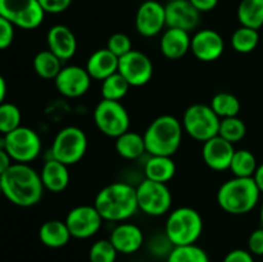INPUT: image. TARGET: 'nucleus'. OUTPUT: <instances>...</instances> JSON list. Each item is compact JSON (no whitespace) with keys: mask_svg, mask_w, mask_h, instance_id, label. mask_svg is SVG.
Masks as SVG:
<instances>
[{"mask_svg":"<svg viewBox=\"0 0 263 262\" xmlns=\"http://www.w3.org/2000/svg\"><path fill=\"white\" fill-rule=\"evenodd\" d=\"M259 192L253 177H233L218 188L217 204L229 215H247L259 203Z\"/></svg>","mask_w":263,"mask_h":262,"instance_id":"obj_3","label":"nucleus"},{"mask_svg":"<svg viewBox=\"0 0 263 262\" xmlns=\"http://www.w3.org/2000/svg\"><path fill=\"white\" fill-rule=\"evenodd\" d=\"M32 66L36 74L44 80H54L63 68L61 59L55 54L51 53L49 49L39 51L33 57Z\"/></svg>","mask_w":263,"mask_h":262,"instance_id":"obj_28","label":"nucleus"},{"mask_svg":"<svg viewBox=\"0 0 263 262\" xmlns=\"http://www.w3.org/2000/svg\"><path fill=\"white\" fill-rule=\"evenodd\" d=\"M45 14L39 0H0V15L21 30H36Z\"/></svg>","mask_w":263,"mask_h":262,"instance_id":"obj_10","label":"nucleus"},{"mask_svg":"<svg viewBox=\"0 0 263 262\" xmlns=\"http://www.w3.org/2000/svg\"><path fill=\"white\" fill-rule=\"evenodd\" d=\"M3 194V192H2V181H0V195Z\"/></svg>","mask_w":263,"mask_h":262,"instance_id":"obj_48","label":"nucleus"},{"mask_svg":"<svg viewBox=\"0 0 263 262\" xmlns=\"http://www.w3.org/2000/svg\"><path fill=\"white\" fill-rule=\"evenodd\" d=\"M235 151L234 144L217 135L203 143L202 157L211 170L222 172L230 169Z\"/></svg>","mask_w":263,"mask_h":262,"instance_id":"obj_17","label":"nucleus"},{"mask_svg":"<svg viewBox=\"0 0 263 262\" xmlns=\"http://www.w3.org/2000/svg\"><path fill=\"white\" fill-rule=\"evenodd\" d=\"M144 174L145 179L167 184L176 174V163L172 157L149 156L144 164Z\"/></svg>","mask_w":263,"mask_h":262,"instance_id":"obj_25","label":"nucleus"},{"mask_svg":"<svg viewBox=\"0 0 263 262\" xmlns=\"http://www.w3.org/2000/svg\"><path fill=\"white\" fill-rule=\"evenodd\" d=\"M167 262H210V257L197 244H187L174 247L167 256Z\"/></svg>","mask_w":263,"mask_h":262,"instance_id":"obj_33","label":"nucleus"},{"mask_svg":"<svg viewBox=\"0 0 263 262\" xmlns=\"http://www.w3.org/2000/svg\"><path fill=\"white\" fill-rule=\"evenodd\" d=\"M22 115L20 108L13 103H2L0 104V134L7 135L21 126Z\"/></svg>","mask_w":263,"mask_h":262,"instance_id":"obj_35","label":"nucleus"},{"mask_svg":"<svg viewBox=\"0 0 263 262\" xmlns=\"http://www.w3.org/2000/svg\"><path fill=\"white\" fill-rule=\"evenodd\" d=\"M115 148L118 156L125 159H130V161L140 158L143 154L146 153L144 136L131 130L116 138Z\"/></svg>","mask_w":263,"mask_h":262,"instance_id":"obj_26","label":"nucleus"},{"mask_svg":"<svg viewBox=\"0 0 263 262\" xmlns=\"http://www.w3.org/2000/svg\"><path fill=\"white\" fill-rule=\"evenodd\" d=\"M222 262H254V256L248 249H233L223 257Z\"/></svg>","mask_w":263,"mask_h":262,"instance_id":"obj_42","label":"nucleus"},{"mask_svg":"<svg viewBox=\"0 0 263 262\" xmlns=\"http://www.w3.org/2000/svg\"><path fill=\"white\" fill-rule=\"evenodd\" d=\"M130 87V84L126 81L125 77L120 72H116L112 76L103 80L102 86H100V94H102L103 99L105 100L121 102L127 95Z\"/></svg>","mask_w":263,"mask_h":262,"instance_id":"obj_32","label":"nucleus"},{"mask_svg":"<svg viewBox=\"0 0 263 262\" xmlns=\"http://www.w3.org/2000/svg\"><path fill=\"white\" fill-rule=\"evenodd\" d=\"M253 179H254V181H256L257 186H258L259 192H261L263 194V163L258 164V167H257L256 174H254Z\"/></svg>","mask_w":263,"mask_h":262,"instance_id":"obj_45","label":"nucleus"},{"mask_svg":"<svg viewBox=\"0 0 263 262\" xmlns=\"http://www.w3.org/2000/svg\"><path fill=\"white\" fill-rule=\"evenodd\" d=\"M87 151V136L77 126H67L58 131L50 146L51 158L72 166L84 158Z\"/></svg>","mask_w":263,"mask_h":262,"instance_id":"obj_6","label":"nucleus"},{"mask_svg":"<svg viewBox=\"0 0 263 262\" xmlns=\"http://www.w3.org/2000/svg\"><path fill=\"white\" fill-rule=\"evenodd\" d=\"M136 31L144 38H154L166 27V9L157 0H145L136 10Z\"/></svg>","mask_w":263,"mask_h":262,"instance_id":"obj_15","label":"nucleus"},{"mask_svg":"<svg viewBox=\"0 0 263 262\" xmlns=\"http://www.w3.org/2000/svg\"><path fill=\"white\" fill-rule=\"evenodd\" d=\"M12 164H13V161L9 157V154L7 153V151H5L3 146H0V176L4 174V172L7 171Z\"/></svg>","mask_w":263,"mask_h":262,"instance_id":"obj_44","label":"nucleus"},{"mask_svg":"<svg viewBox=\"0 0 263 262\" xmlns=\"http://www.w3.org/2000/svg\"><path fill=\"white\" fill-rule=\"evenodd\" d=\"M236 15L241 26L258 31L263 26V0H241Z\"/></svg>","mask_w":263,"mask_h":262,"instance_id":"obj_27","label":"nucleus"},{"mask_svg":"<svg viewBox=\"0 0 263 262\" xmlns=\"http://www.w3.org/2000/svg\"><path fill=\"white\" fill-rule=\"evenodd\" d=\"M258 167L257 158L248 149L235 151L230 164V171L234 177H253Z\"/></svg>","mask_w":263,"mask_h":262,"instance_id":"obj_30","label":"nucleus"},{"mask_svg":"<svg viewBox=\"0 0 263 262\" xmlns=\"http://www.w3.org/2000/svg\"><path fill=\"white\" fill-rule=\"evenodd\" d=\"M3 148L7 151L14 163H27L40 156L43 143L33 128L20 126L12 133L3 136Z\"/></svg>","mask_w":263,"mask_h":262,"instance_id":"obj_8","label":"nucleus"},{"mask_svg":"<svg viewBox=\"0 0 263 262\" xmlns=\"http://www.w3.org/2000/svg\"><path fill=\"white\" fill-rule=\"evenodd\" d=\"M189 2L199 13H207L215 9L220 0H189Z\"/></svg>","mask_w":263,"mask_h":262,"instance_id":"obj_43","label":"nucleus"},{"mask_svg":"<svg viewBox=\"0 0 263 262\" xmlns=\"http://www.w3.org/2000/svg\"><path fill=\"white\" fill-rule=\"evenodd\" d=\"M231 48L240 54H249L258 46L259 33L253 28L240 26L233 32L230 38Z\"/></svg>","mask_w":263,"mask_h":262,"instance_id":"obj_31","label":"nucleus"},{"mask_svg":"<svg viewBox=\"0 0 263 262\" xmlns=\"http://www.w3.org/2000/svg\"><path fill=\"white\" fill-rule=\"evenodd\" d=\"M139 211L152 217H159L171 211L172 193L167 184L144 179L136 186Z\"/></svg>","mask_w":263,"mask_h":262,"instance_id":"obj_11","label":"nucleus"},{"mask_svg":"<svg viewBox=\"0 0 263 262\" xmlns=\"http://www.w3.org/2000/svg\"><path fill=\"white\" fill-rule=\"evenodd\" d=\"M109 240L112 241L118 253L133 254L143 247L144 234L138 225L125 221L113 229Z\"/></svg>","mask_w":263,"mask_h":262,"instance_id":"obj_20","label":"nucleus"},{"mask_svg":"<svg viewBox=\"0 0 263 262\" xmlns=\"http://www.w3.org/2000/svg\"><path fill=\"white\" fill-rule=\"evenodd\" d=\"M248 251L253 256H263V226L253 230L249 235Z\"/></svg>","mask_w":263,"mask_h":262,"instance_id":"obj_41","label":"nucleus"},{"mask_svg":"<svg viewBox=\"0 0 263 262\" xmlns=\"http://www.w3.org/2000/svg\"><path fill=\"white\" fill-rule=\"evenodd\" d=\"M118 59L120 58L107 48L98 49L87 58L85 68L92 80L102 82L103 80L118 72Z\"/></svg>","mask_w":263,"mask_h":262,"instance_id":"obj_22","label":"nucleus"},{"mask_svg":"<svg viewBox=\"0 0 263 262\" xmlns=\"http://www.w3.org/2000/svg\"><path fill=\"white\" fill-rule=\"evenodd\" d=\"M164 2H167V3H168V2H172V0H164Z\"/></svg>","mask_w":263,"mask_h":262,"instance_id":"obj_49","label":"nucleus"},{"mask_svg":"<svg viewBox=\"0 0 263 262\" xmlns=\"http://www.w3.org/2000/svg\"><path fill=\"white\" fill-rule=\"evenodd\" d=\"M71 238L66 221L48 220L39 229V239L48 248H62L68 244Z\"/></svg>","mask_w":263,"mask_h":262,"instance_id":"obj_24","label":"nucleus"},{"mask_svg":"<svg viewBox=\"0 0 263 262\" xmlns=\"http://www.w3.org/2000/svg\"><path fill=\"white\" fill-rule=\"evenodd\" d=\"M44 188L51 193H62L67 189L71 180L68 166L54 158H49L40 171Z\"/></svg>","mask_w":263,"mask_h":262,"instance_id":"obj_23","label":"nucleus"},{"mask_svg":"<svg viewBox=\"0 0 263 262\" xmlns=\"http://www.w3.org/2000/svg\"><path fill=\"white\" fill-rule=\"evenodd\" d=\"M91 77L86 68L76 64L66 66L54 79L57 91L66 98H80L89 91L91 86Z\"/></svg>","mask_w":263,"mask_h":262,"instance_id":"obj_14","label":"nucleus"},{"mask_svg":"<svg viewBox=\"0 0 263 262\" xmlns=\"http://www.w3.org/2000/svg\"><path fill=\"white\" fill-rule=\"evenodd\" d=\"M7 91H8V86H7V81H5L4 77L0 74V104L5 102V97H7Z\"/></svg>","mask_w":263,"mask_h":262,"instance_id":"obj_46","label":"nucleus"},{"mask_svg":"<svg viewBox=\"0 0 263 262\" xmlns=\"http://www.w3.org/2000/svg\"><path fill=\"white\" fill-rule=\"evenodd\" d=\"M213 112L222 120V118L236 117L240 112V100L238 97L228 91H220L213 95L210 103Z\"/></svg>","mask_w":263,"mask_h":262,"instance_id":"obj_29","label":"nucleus"},{"mask_svg":"<svg viewBox=\"0 0 263 262\" xmlns=\"http://www.w3.org/2000/svg\"><path fill=\"white\" fill-rule=\"evenodd\" d=\"M94 205L104 221L125 222L139 211L136 188L127 182H112L98 192Z\"/></svg>","mask_w":263,"mask_h":262,"instance_id":"obj_2","label":"nucleus"},{"mask_svg":"<svg viewBox=\"0 0 263 262\" xmlns=\"http://www.w3.org/2000/svg\"><path fill=\"white\" fill-rule=\"evenodd\" d=\"M118 72L125 77L131 87H139L151 81L154 73V66L146 54L134 49L118 59Z\"/></svg>","mask_w":263,"mask_h":262,"instance_id":"obj_13","label":"nucleus"},{"mask_svg":"<svg viewBox=\"0 0 263 262\" xmlns=\"http://www.w3.org/2000/svg\"><path fill=\"white\" fill-rule=\"evenodd\" d=\"M203 218L192 207H179L168 213L164 234L174 247L195 244L203 233Z\"/></svg>","mask_w":263,"mask_h":262,"instance_id":"obj_5","label":"nucleus"},{"mask_svg":"<svg viewBox=\"0 0 263 262\" xmlns=\"http://www.w3.org/2000/svg\"><path fill=\"white\" fill-rule=\"evenodd\" d=\"M3 195L12 204L28 208L40 203L44 195L40 172L27 163H13L0 176Z\"/></svg>","mask_w":263,"mask_h":262,"instance_id":"obj_1","label":"nucleus"},{"mask_svg":"<svg viewBox=\"0 0 263 262\" xmlns=\"http://www.w3.org/2000/svg\"><path fill=\"white\" fill-rule=\"evenodd\" d=\"M166 27L179 28L190 32L198 27L200 13L190 4L189 0H172L164 4Z\"/></svg>","mask_w":263,"mask_h":262,"instance_id":"obj_18","label":"nucleus"},{"mask_svg":"<svg viewBox=\"0 0 263 262\" xmlns=\"http://www.w3.org/2000/svg\"><path fill=\"white\" fill-rule=\"evenodd\" d=\"M172 248H174V244L170 241L164 233L163 235L154 236L151 241V251L156 256H168Z\"/></svg>","mask_w":263,"mask_h":262,"instance_id":"obj_39","label":"nucleus"},{"mask_svg":"<svg viewBox=\"0 0 263 262\" xmlns=\"http://www.w3.org/2000/svg\"><path fill=\"white\" fill-rule=\"evenodd\" d=\"M117 249L109 239H99L94 241L89 249L90 262H116L117 259Z\"/></svg>","mask_w":263,"mask_h":262,"instance_id":"obj_36","label":"nucleus"},{"mask_svg":"<svg viewBox=\"0 0 263 262\" xmlns=\"http://www.w3.org/2000/svg\"><path fill=\"white\" fill-rule=\"evenodd\" d=\"M220 121L221 118L213 112L211 105L197 103L186 108L181 123L184 133L194 140L204 143L218 135Z\"/></svg>","mask_w":263,"mask_h":262,"instance_id":"obj_7","label":"nucleus"},{"mask_svg":"<svg viewBox=\"0 0 263 262\" xmlns=\"http://www.w3.org/2000/svg\"><path fill=\"white\" fill-rule=\"evenodd\" d=\"M46 44L51 53L55 54L62 62L73 58L77 51V39L73 31L64 25L50 27L46 35Z\"/></svg>","mask_w":263,"mask_h":262,"instance_id":"obj_19","label":"nucleus"},{"mask_svg":"<svg viewBox=\"0 0 263 262\" xmlns=\"http://www.w3.org/2000/svg\"><path fill=\"white\" fill-rule=\"evenodd\" d=\"M14 26L0 15V50L9 48L14 40Z\"/></svg>","mask_w":263,"mask_h":262,"instance_id":"obj_38","label":"nucleus"},{"mask_svg":"<svg viewBox=\"0 0 263 262\" xmlns=\"http://www.w3.org/2000/svg\"><path fill=\"white\" fill-rule=\"evenodd\" d=\"M98 130L109 138H118L130 130V115L121 102L102 99L92 113Z\"/></svg>","mask_w":263,"mask_h":262,"instance_id":"obj_9","label":"nucleus"},{"mask_svg":"<svg viewBox=\"0 0 263 262\" xmlns=\"http://www.w3.org/2000/svg\"><path fill=\"white\" fill-rule=\"evenodd\" d=\"M41 8L45 13L50 14H59L68 9L73 0H39Z\"/></svg>","mask_w":263,"mask_h":262,"instance_id":"obj_40","label":"nucleus"},{"mask_svg":"<svg viewBox=\"0 0 263 262\" xmlns=\"http://www.w3.org/2000/svg\"><path fill=\"white\" fill-rule=\"evenodd\" d=\"M105 48L109 51H112L117 58L126 55V54L130 53L133 49V41L128 38L126 33L123 32H116L113 35L109 36L107 41V46Z\"/></svg>","mask_w":263,"mask_h":262,"instance_id":"obj_37","label":"nucleus"},{"mask_svg":"<svg viewBox=\"0 0 263 262\" xmlns=\"http://www.w3.org/2000/svg\"><path fill=\"white\" fill-rule=\"evenodd\" d=\"M189 33L179 28L167 27L162 32L159 40V49L163 57L171 61H177L186 55L192 45V36Z\"/></svg>","mask_w":263,"mask_h":262,"instance_id":"obj_21","label":"nucleus"},{"mask_svg":"<svg viewBox=\"0 0 263 262\" xmlns=\"http://www.w3.org/2000/svg\"><path fill=\"white\" fill-rule=\"evenodd\" d=\"M181 121L171 115H162L154 118L144 133L146 153L149 156L172 157L182 141Z\"/></svg>","mask_w":263,"mask_h":262,"instance_id":"obj_4","label":"nucleus"},{"mask_svg":"<svg viewBox=\"0 0 263 262\" xmlns=\"http://www.w3.org/2000/svg\"><path fill=\"white\" fill-rule=\"evenodd\" d=\"M259 221H261V226H263V200L261 203V210H259Z\"/></svg>","mask_w":263,"mask_h":262,"instance_id":"obj_47","label":"nucleus"},{"mask_svg":"<svg viewBox=\"0 0 263 262\" xmlns=\"http://www.w3.org/2000/svg\"><path fill=\"white\" fill-rule=\"evenodd\" d=\"M190 51L198 61L211 63L222 57L225 51V41L217 31L203 28L197 31L192 38Z\"/></svg>","mask_w":263,"mask_h":262,"instance_id":"obj_16","label":"nucleus"},{"mask_svg":"<svg viewBox=\"0 0 263 262\" xmlns=\"http://www.w3.org/2000/svg\"><path fill=\"white\" fill-rule=\"evenodd\" d=\"M247 135V125L239 116L236 117L222 118L218 127V136L225 140L230 141L235 145L236 143L243 140Z\"/></svg>","mask_w":263,"mask_h":262,"instance_id":"obj_34","label":"nucleus"},{"mask_svg":"<svg viewBox=\"0 0 263 262\" xmlns=\"http://www.w3.org/2000/svg\"><path fill=\"white\" fill-rule=\"evenodd\" d=\"M64 221L72 238L89 239L100 230L104 220L94 204H81L69 210Z\"/></svg>","mask_w":263,"mask_h":262,"instance_id":"obj_12","label":"nucleus"}]
</instances>
